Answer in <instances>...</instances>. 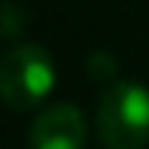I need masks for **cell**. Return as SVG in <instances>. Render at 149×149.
<instances>
[{
    "mask_svg": "<svg viewBox=\"0 0 149 149\" xmlns=\"http://www.w3.org/2000/svg\"><path fill=\"white\" fill-rule=\"evenodd\" d=\"M55 85V61L37 43L12 46L0 58V100L9 110H31L43 104Z\"/></svg>",
    "mask_w": 149,
    "mask_h": 149,
    "instance_id": "obj_2",
    "label": "cell"
},
{
    "mask_svg": "<svg viewBox=\"0 0 149 149\" xmlns=\"http://www.w3.org/2000/svg\"><path fill=\"white\" fill-rule=\"evenodd\" d=\"M97 137L107 149H143L149 143V88L110 82L97 100Z\"/></svg>",
    "mask_w": 149,
    "mask_h": 149,
    "instance_id": "obj_1",
    "label": "cell"
},
{
    "mask_svg": "<svg viewBox=\"0 0 149 149\" xmlns=\"http://www.w3.org/2000/svg\"><path fill=\"white\" fill-rule=\"evenodd\" d=\"M85 134L88 125L76 104H52L33 119L28 149H82Z\"/></svg>",
    "mask_w": 149,
    "mask_h": 149,
    "instance_id": "obj_3",
    "label": "cell"
}]
</instances>
